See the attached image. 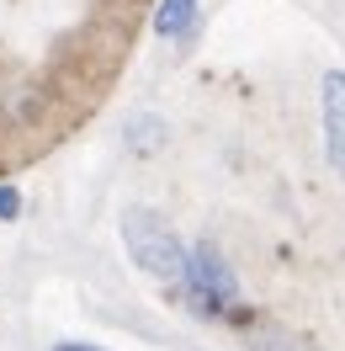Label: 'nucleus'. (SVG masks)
Segmentation results:
<instances>
[{
	"label": "nucleus",
	"instance_id": "f257e3e1",
	"mask_svg": "<svg viewBox=\"0 0 345 351\" xmlns=\"http://www.w3.org/2000/svg\"><path fill=\"white\" fill-rule=\"evenodd\" d=\"M123 240H128L133 261L154 271V277H165V282H181V266H186V245L170 234V223L159 219V213H123Z\"/></svg>",
	"mask_w": 345,
	"mask_h": 351
},
{
	"label": "nucleus",
	"instance_id": "f03ea898",
	"mask_svg": "<svg viewBox=\"0 0 345 351\" xmlns=\"http://www.w3.org/2000/svg\"><path fill=\"white\" fill-rule=\"evenodd\" d=\"M181 287H186L192 308H202V314H229V304L239 298L234 271L223 266V256H218L213 245H196V250H186V266H181Z\"/></svg>",
	"mask_w": 345,
	"mask_h": 351
},
{
	"label": "nucleus",
	"instance_id": "7ed1b4c3",
	"mask_svg": "<svg viewBox=\"0 0 345 351\" xmlns=\"http://www.w3.org/2000/svg\"><path fill=\"white\" fill-rule=\"evenodd\" d=\"M324 128H329V160L345 171V75H324Z\"/></svg>",
	"mask_w": 345,
	"mask_h": 351
},
{
	"label": "nucleus",
	"instance_id": "20e7f679",
	"mask_svg": "<svg viewBox=\"0 0 345 351\" xmlns=\"http://www.w3.org/2000/svg\"><path fill=\"white\" fill-rule=\"evenodd\" d=\"M196 16V0H165L159 5V38H181Z\"/></svg>",
	"mask_w": 345,
	"mask_h": 351
},
{
	"label": "nucleus",
	"instance_id": "39448f33",
	"mask_svg": "<svg viewBox=\"0 0 345 351\" xmlns=\"http://www.w3.org/2000/svg\"><path fill=\"white\" fill-rule=\"evenodd\" d=\"M22 213V197L16 192H0V219H16Z\"/></svg>",
	"mask_w": 345,
	"mask_h": 351
},
{
	"label": "nucleus",
	"instance_id": "423d86ee",
	"mask_svg": "<svg viewBox=\"0 0 345 351\" xmlns=\"http://www.w3.org/2000/svg\"><path fill=\"white\" fill-rule=\"evenodd\" d=\"M53 351H101V346H86V341H64V346H53Z\"/></svg>",
	"mask_w": 345,
	"mask_h": 351
}]
</instances>
